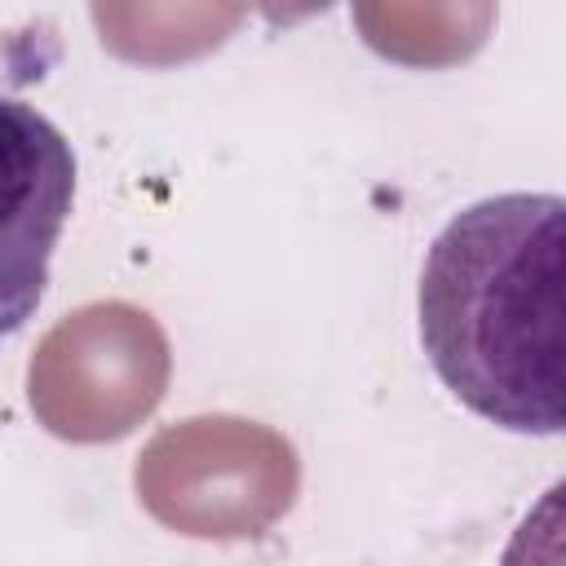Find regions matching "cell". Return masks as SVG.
I'll list each match as a JSON object with an SVG mask.
<instances>
[{"label": "cell", "mask_w": 566, "mask_h": 566, "mask_svg": "<svg viewBox=\"0 0 566 566\" xmlns=\"http://www.w3.org/2000/svg\"><path fill=\"white\" fill-rule=\"evenodd\" d=\"M566 203L491 195L455 212L420 270V345L482 420L553 438L566 424Z\"/></svg>", "instance_id": "cell-1"}, {"label": "cell", "mask_w": 566, "mask_h": 566, "mask_svg": "<svg viewBox=\"0 0 566 566\" xmlns=\"http://www.w3.org/2000/svg\"><path fill=\"white\" fill-rule=\"evenodd\" d=\"M71 199V142L35 106L0 93V340L35 314Z\"/></svg>", "instance_id": "cell-2"}]
</instances>
